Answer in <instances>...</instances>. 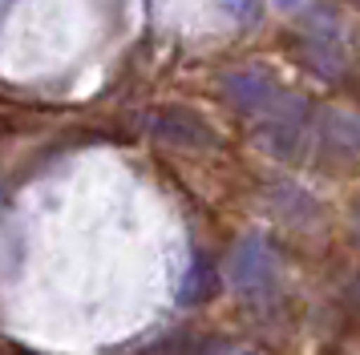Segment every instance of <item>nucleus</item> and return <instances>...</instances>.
Masks as SVG:
<instances>
[{
	"label": "nucleus",
	"instance_id": "nucleus-4",
	"mask_svg": "<svg viewBox=\"0 0 360 355\" xmlns=\"http://www.w3.org/2000/svg\"><path fill=\"white\" fill-rule=\"evenodd\" d=\"M214 283H219V279H214V271L207 267V262H202V258H198L195 271L186 274V290H182V303H202V299H207V295L214 290Z\"/></svg>",
	"mask_w": 360,
	"mask_h": 355
},
{
	"label": "nucleus",
	"instance_id": "nucleus-2",
	"mask_svg": "<svg viewBox=\"0 0 360 355\" xmlns=\"http://www.w3.org/2000/svg\"><path fill=\"white\" fill-rule=\"evenodd\" d=\"M150 129H154V138L179 145V149H211V145H219L214 129L207 126L195 109H182V105L158 109L154 117H150Z\"/></svg>",
	"mask_w": 360,
	"mask_h": 355
},
{
	"label": "nucleus",
	"instance_id": "nucleus-1",
	"mask_svg": "<svg viewBox=\"0 0 360 355\" xmlns=\"http://www.w3.org/2000/svg\"><path fill=\"white\" fill-rule=\"evenodd\" d=\"M231 283L243 295H267L276 287V255L263 239H243L231 255Z\"/></svg>",
	"mask_w": 360,
	"mask_h": 355
},
{
	"label": "nucleus",
	"instance_id": "nucleus-3",
	"mask_svg": "<svg viewBox=\"0 0 360 355\" xmlns=\"http://www.w3.org/2000/svg\"><path fill=\"white\" fill-rule=\"evenodd\" d=\"M320 138H324L328 149L360 154V117H352V113H324V121H320Z\"/></svg>",
	"mask_w": 360,
	"mask_h": 355
}]
</instances>
